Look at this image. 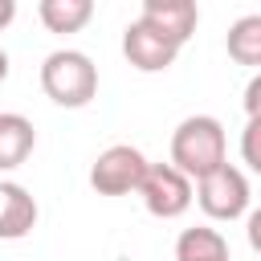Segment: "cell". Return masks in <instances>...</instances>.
Masks as SVG:
<instances>
[{"label": "cell", "instance_id": "2", "mask_svg": "<svg viewBox=\"0 0 261 261\" xmlns=\"http://www.w3.org/2000/svg\"><path fill=\"white\" fill-rule=\"evenodd\" d=\"M41 90L49 102L77 110L98 94V65L82 49H53L41 61Z\"/></svg>", "mask_w": 261, "mask_h": 261}, {"label": "cell", "instance_id": "15", "mask_svg": "<svg viewBox=\"0 0 261 261\" xmlns=\"http://www.w3.org/2000/svg\"><path fill=\"white\" fill-rule=\"evenodd\" d=\"M245 237H249L253 253H261V208H253V212H249V220H245Z\"/></svg>", "mask_w": 261, "mask_h": 261}, {"label": "cell", "instance_id": "5", "mask_svg": "<svg viewBox=\"0 0 261 261\" xmlns=\"http://www.w3.org/2000/svg\"><path fill=\"white\" fill-rule=\"evenodd\" d=\"M196 200L212 220H237V216L249 212V179H245L241 167L224 163L196 184Z\"/></svg>", "mask_w": 261, "mask_h": 261}, {"label": "cell", "instance_id": "11", "mask_svg": "<svg viewBox=\"0 0 261 261\" xmlns=\"http://www.w3.org/2000/svg\"><path fill=\"white\" fill-rule=\"evenodd\" d=\"M224 45H228V57L237 65H257L261 69V12H249V16L232 20Z\"/></svg>", "mask_w": 261, "mask_h": 261}, {"label": "cell", "instance_id": "3", "mask_svg": "<svg viewBox=\"0 0 261 261\" xmlns=\"http://www.w3.org/2000/svg\"><path fill=\"white\" fill-rule=\"evenodd\" d=\"M147 167H151V163L143 159L139 147L114 143V147H106V151L94 159V167H90V188H94L98 196H126V192H139Z\"/></svg>", "mask_w": 261, "mask_h": 261}, {"label": "cell", "instance_id": "14", "mask_svg": "<svg viewBox=\"0 0 261 261\" xmlns=\"http://www.w3.org/2000/svg\"><path fill=\"white\" fill-rule=\"evenodd\" d=\"M245 110H249V118H261V73H253L245 86Z\"/></svg>", "mask_w": 261, "mask_h": 261}, {"label": "cell", "instance_id": "8", "mask_svg": "<svg viewBox=\"0 0 261 261\" xmlns=\"http://www.w3.org/2000/svg\"><path fill=\"white\" fill-rule=\"evenodd\" d=\"M37 224V200L20 184H0V241H20Z\"/></svg>", "mask_w": 261, "mask_h": 261}, {"label": "cell", "instance_id": "9", "mask_svg": "<svg viewBox=\"0 0 261 261\" xmlns=\"http://www.w3.org/2000/svg\"><path fill=\"white\" fill-rule=\"evenodd\" d=\"M37 147V130L24 114H0V171L20 167Z\"/></svg>", "mask_w": 261, "mask_h": 261}, {"label": "cell", "instance_id": "7", "mask_svg": "<svg viewBox=\"0 0 261 261\" xmlns=\"http://www.w3.org/2000/svg\"><path fill=\"white\" fill-rule=\"evenodd\" d=\"M139 20L151 24L155 33H163L167 41H175V45L184 49L188 37H192L196 24H200V8H196L192 0H143Z\"/></svg>", "mask_w": 261, "mask_h": 261}, {"label": "cell", "instance_id": "13", "mask_svg": "<svg viewBox=\"0 0 261 261\" xmlns=\"http://www.w3.org/2000/svg\"><path fill=\"white\" fill-rule=\"evenodd\" d=\"M241 159L261 175V118H249L241 130Z\"/></svg>", "mask_w": 261, "mask_h": 261}, {"label": "cell", "instance_id": "10", "mask_svg": "<svg viewBox=\"0 0 261 261\" xmlns=\"http://www.w3.org/2000/svg\"><path fill=\"white\" fill-rule=\"evenodd\" d=\"M37 16L49 33H77L94 16V0H41Z\"/></svg>", "mask_w": 261, "mask_h": 261}, {"label": "cell", "instance_id": "4", "mask_svg": "<svg viewBox=\"0 0 261 261\" xmlns=\"http://www.w3.org/2000/svg\"><path fill=\"white\" fill-rule=\"evenodd\" d=\"M139 196H143V204H147L151 216L175 220V216H184L192 208V179L179 167H171V163H151L147 175H143Z\"/></svg>", "mask_w": 261, "mask_h": 261}, {"label": "cell", "instance_id": "6", "mask_svg": "<svg viewBox=\"0 0 261 261\" xmlns=\"http://www.w3.org/2000/svg\"><path fill=\"white\" fill-rule=\"evenodd\" d=\"M122 53H126V61H130L135 69H143V73H163V69H171V65H175L179 45H175V41H167L163 33H155L151 24L130 20V24H126V33H122Z\"/></svg>", "mask_w": 261, "mask_h": 261}, {"label": "cell", "instance_id": "17", "mask_svg": "<svg viewBox=\"0 0 261 261\" xmlns=\"http://www.w3.org/2000/svg\"><path fill=\"white\" fill-rule=\"evenodd\" d=\"M4 77H8V53L0 49V82H4Z\"/></svg>", "mask_w": 261, "mask_h": 261}, {"label": "cell", "instance_id": "1", "mask_svg": "<svg viewBox=\"0 0 261 261\" xmlns=\"http://www.w3.org/2000/svg\"><path fill=\"white\" fill-rule=\"evenodd\" d=\"M224 126L212 114H192L171 135V167H179L188 179H204L216 167H224Z\"/></svg>", "mask_w": 261, "mask_h": 261}, {"label": "cell", "instance_id": "16", "mask_svg": "<svg viewBox=\"0 0 261 261\" xmlns=\"http://www.w3.org/2000/svg\"><path fill=\"white\" fill-rule=\"evenodd\" d=\"M16 16V0H0V29H8Z\"/></svg>", "mask_w": 261, "mask_h": 261}, {"label": "cell", "instance_id": "12", "mask_svg": "<svg viewBox=\"0 0 261 261\" xmlns=\"http://www.w3.org/2000/svg\"><path fill=\"white\" fill-rule=\"evenodd\" d=\"M175 261H228V241L216 228H184L175 241Z\"/></svg>", "mask_w": 261, "mask_h": 261}]
</instances>
